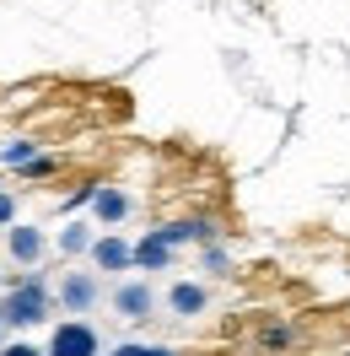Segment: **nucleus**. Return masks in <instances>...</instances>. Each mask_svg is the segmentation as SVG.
Returning a JSON list of instances; mask_svg holds the SVG:
<instances>
[{
	"label": "nucleus",
	"instance_id": "nucleus-1",
	"mask_svg": "<svg viewBox=\"0 0 350 356\" xmlns=\"http://www.w3.org/2000/svg\"><path fill=\"white\" fill-rule=\"evenodd\" d=\"M0 318H6V324H17V330H33V324H44V318H49V286H44V275H22L17 286L6 291V302H0Z\"/></svg>",
	"mask_w": 350,
	"mask_h": 356
},
{
	"label": "nucleus",
	"instance_id": "nucleus-2",
	"mask_svg": "<svg viewBox=\"0 0 350 356\" xmlns=\"http://www.w3.org/2000/svg\"><path fill=\"white\" fill-rule=\"evenodd\" d=\"M49 356H103V340H97V330L87 318H65L49 334Z\"/></svg>",
	"mask_w": 350,
	"mask_h": 356
},
{
	"label": "nucleus",
	"instance_id": "nucleus-3",
	"mask_svg": "<svg viewBox=\"0 0 350 356\" xmlns=\"http://www.w3.org/2000/svg\"><path fill=\"white\" fill-rule=\"evenodd\" d=\"M97 297H103V286H97V275H81V270H70V275H60V308L65 313H92L97 308Z\"/></svg>",
	"mask_w": 350,
	"mask_h": 356
},
{
	"label": "nucleus",
	"instance_id": "nucleus-4",
	"mask_svg": "<svg viewBox=\"0 0 350 356\" xmlns=\"http://www.w3.org/2000/svg\"><path fill=\"white\" fill-rule=\"evenodd\" d=\"M113 313L130 318V324H140V318L156 313V291L146 286V281H124V286H113Z\"/></svg>",
	"mask_w": 350,
	"mask_h": 356
},
{
	"label": "nucleus",
	"instance_id": "nucleus-5",
	"mask_svg": "<svg viewBox=\"0 0 350 356\" xmlns=\"http://www.w3.org/2000/svg\"><path fill=\"white\" fill-rule=\"evenodd\" d=\"M92 265L103 270V275H124V270L135 265V248L119 238V232H103L97 243H92Z\"/></svg>",
	"mask_w": 350,
	"mask_h": 356
},
{
	"label": "nucleus",
	"instance_id": "nucleus-6",
	"mask_svg": "<svg viewBox=\"0 0 350 356\" xmlns=\"http://www.w3.org/2000/svg\"><path fill=\"white\" fill-rule=\"evenodd\" d=\"M44 248H49V238L38 232V227H11V232H6V254H11L17 265H38Z\"/></svg>",
	"mask_w": 350,
	"mask_h": 356
},
{
	"label": "nucleus",
	"instance_id": "nucleus-7",
	"mask_svg": "<svg viewBox=\"0 0 350 356\" xmlns=\"http://www.w3.org/2000/svg\"><path fill=\"white\" fill-rule=\"evenodd\" d=\"M156 232H162V243H210V238H216V227L205 222V216H189V222H167V227H156Z\"/></svg>",
	"mask_w": 350,
	"mask_h": 356
},
{
	"label": "nucleus",
	"instance_id": "nucleus-8",
	"mask_svg": "<svg viewBox=\"0 0 350 356\" xmlns=\"http://www.w3.org/2000/svg\"><path fill=\"white\" fill-rule=\"evenodd\" d=\"M205 302H210V297H205V286H199V281H178V286L167 291V308H173L178 318H199V313H205Z\"/></svg>",
	"mask_w": 350,
	"mask_h": 356
},
{
	"label": "nucleus",
	"instance_id": "nucleus-9",
	"mask_svg": "<svg viewBox=\"0 0 350 356\" xmlns=\"http://www.w3.org/2000/svg\"><path fill=\"white\" fill-rule=\"evenodd\" d=\"M92 211H97V222H103V227H113V222H124V216H130V195H124V189H108V184H97Z\"/></svg>",
	"mask_w": 350,
	"mask_h": 356
},
{
	"label": "nucleus",
	"instance_id": "nucleus-10",
	"mask_svg": "<svg viewBox=\"0 0 350 356\" xmlns=\"http://www.w3.org/2000/svg\"><path fill=\"white\" fill-rule=\"evenodd\" d=\"M135 265L140 270H167L173 265V243H162V232H146V238L135 243Z\"/></svg>",
	"mask_w": 350,
	"mask_h": 356
},
{
	"label": "nucleus",
	"instance_id": "nucleus-11",
	"mask_svg": "<svg viewBox=\"0 0 350 356\" xmlns=\"http://www.w3.org/2000/svg\"><path fill=\"white\" fill-rule=\"evenodd\" d=\"M92 227L87 222H65V232H60V254H92Z\"/></svg>",
	"mask_w": 350,
	"mask_h": 356
},
{
	"label": "nucleus",
	"instance_id": "nucleus-12",
	"mask_svg": "<svg viewBox=\"0 0 350 356\" xmlns=\"http://www.w3.org/2000/svg\"><path fill=\"white\" fill-rule=\"evenodd\" d=\"M33 140H22V135H17V140H6V146H0V162H6V168H27V162H33Z\"/></svg>",
	"mask_w": 350,
	"mask_h": 356
},
{
	"label": "nucleus",
	"instance_id": "nucleus-13",
	"mask_svg": "<svg viewBox=\"0 0 350 356\" xmlns=\"http://www.w3.org/2000/svg\"><path fill=\"white\" fill-rule=\"evenodd\" d=\"M108 356H173L167 346H135V340H124V346H113Z\"/></svg>",
	"mask_w": 350,
	"mask_h": 356
},
{
	"label": "nucleus",
	"instance_id": "nucleus-14",
	"mask_svg": "<svg viewBox=\"0 0 350 356\" xmlns=\"http://www.w3.org/2000/svg\"><path fill=\"white\" fill-rule=\"evenodd\" d=\"M291 340H297L291 324H269V330H264V346H291Z\"/></svg>",
	"mask_w": 350,
	"mask_h": 356
},
{
	"label": "nucleus",
	"instance_id": "nucleus-15",
	"mask_svg": "<svg viewBox=\"0 0 350 356\" xmlns=\"http://www.w3.org/2000/svg\"><path fill=\"white\" fill-rule=\"evenodd\" d=\"M17 173H22V178H49V173H54V156H33V162L17 168Z\"/></svg>",
	"mask_w": 350,
	"mask_h": 356
},
{
	"label": "nucleus",
	"instance_id": "nucleus-16",
	"mask_svg": "<svg viewBox=\"0 0 350 356\" xmlns=\"http://www.w3.org/2000/svg\"><path fill=\"white\" fill-rule=\"evenodd\" d=\"M0 227H17V200L0 189Z\"/></svg>",
	"mask_w": 350,
	"mask_h": 356
},
{
	"label": "nucleus",
	"instance_id": "nucleus-17",
	"mask_svg": "<svg viewBox=\"0 0 350 356\" xmlns=\"http://www.w3.org/2000/svg\"><path fill=\"white\" fill-rule=\"evenodd\" d=\"M205 270H216V275H221V270H226V248H205Z\"/></svg>",
	"mask_w": 350,
	"mask_h": 356
},
{
	"label": "nucleus",
	"instance_id": "nucleus-18",
	"mask_svg": "<svg viewBox=\"0 0 350 356\" xmlns=\"http://www.w3.org/2000/svg\"><path fill=\"white\" fill-rule=\"evenodd\" d=\"M0 356H49V351H38V346H22V340H17V346H6Z\"/></svg>",
	"mask_w": 350,
	"mask_h": 356
},
{
	"label": "nucleus",
	"instance_id": "nucleus-19",
	"mask_svg": "<svg viewBox=\"0 0 350 356\" xmlns=\"http://www.w3.org/2000/svg\"><path fill=\"white\" fill-rule=\"evenodd\" d=\"M0 324H6V318H0Z\"/></svg>",
	"mask_w": 350,
	"mask_h": 356
}]
</instances>
